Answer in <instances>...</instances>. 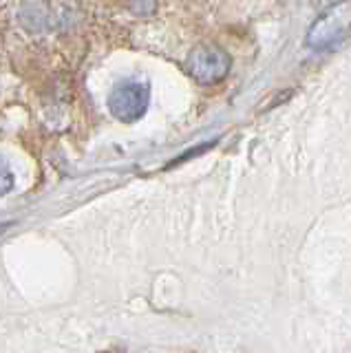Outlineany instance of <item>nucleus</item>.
Masks as SVG:
<instances>
[{"label":"nucleus","mask_w":351,"mask_h":353,"mask_svg":"<svg viewBox=\"0 0 351 353\" xmlns=\"http://www.w3.org/2000/svg\"><path fill=\"white\" fill-rule=\"evenodd\" d=\"M351 31V3H338L327 9L307 31V44L316 51L334 49Z\"/></svg>","instance_id":"1"},{"label":"nucleus","mask_w":351,"mask_h":353,"mask_svg":"<svg viewBox=\"0 0 351 353\" xmlns=\"http://www.w3.org/2000/svg\"><path fill=\"white\" fill-rule=\"evenodd\" d=\"M230 66H232V60H230L228 51L217 44H199L185 60V71L190 73L192 80L205 86L221 82L230 73Z\"/></svg>","instance_id":"2"},{"label":"nucleus","mask_w":351,"mask_h":353,"mask_svg":"<svg viewBox=\"0 0 351 353\" xmlns=\"http://www.w3.org/2000/svg\"><path fill=\"white\" fill-rule=\"evenodd\" d=\"M148 102H150L148 84L137 80L119 82L111 91V95H108V108H111L113 117L124 121V124H130V121L144 117Z\"/></svg>","instance_id":"3"},{"label":"nucleus","mask_w":351,"mask_h":353,"mask_svg":"<svg viewBox=\"0 0 351 353\" xmlns=\"http://www.w3.org/2000/svg\"><path fill=\"white\" fill-rule=\"evenodd\" d=\"M14 183H16V174L12 170L5 159H0V196H5L7 192L14 190Z\"/></svg>","instance_id":"4"},{"label":"nucleus","mask_w":351,"mask_h":353,"mask_svg":"<svg viewBox=\"0 0 351 353\" xmlns=\"http://www.w3.org/2000/svg\"><path fill=\"white\" fill-rule=\"evenodd\" d=\"M126 3L137 16H150L157 9V0H126Z\"/></svg>","instance_id":"5"}]
</instances>
